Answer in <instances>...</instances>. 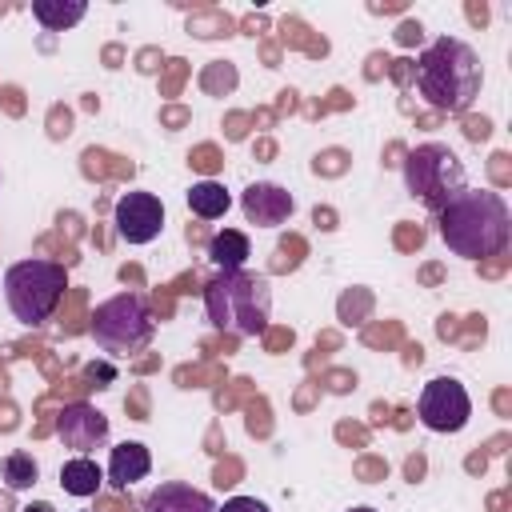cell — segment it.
<instances>
[{
    "mask_svg": "<svg viewBox=\"0 0 512 512\" xmlns=\"http://www.w3.org/2000/svg\"><path fill=\"white\" fill-rule=\"evenodd\" d=\"M100 484H104V472H100V464L92 456H76V460H68L60 468V488L68 496H96Z\"/></svg>",
    "mask_w": 512,
    "mask_h": 512,
    "instance_id": "13",
    "label": "cell"
},
{
    "mask_svg": "<svg viewBox=\"0 0 512 512\" xmlns=\"http://www.w3.org/2000/svg\"><path fill=\"white\" fill-rule=\"evenodd\" d=\"M420 472H424V460H420V456H416V460H408V476H412V480H416V476H420Z\"/></svg>",
    "mask_w": 512,
    "mask_h": 512,
    "instance_id": "26",
    "label": "cell"
},
{
    "mask_svg": "<svg viewBox=\"0 0 512 512\" xmlns=\"http://www.w3.org/2000/svg\"><path fill=\"white\" fill-rule=\"evenodd\" d=\"M416 416L432 432H460L468 424V416H472V400H468L460 380L436 376V380L424 384V392L416 400Z\"/></svg>",
    "mask_w": 512,
    "mask_h": 512,
    "instance_id": "7",
    "label": "cell"
},
{
    "mask_svg": "<svg viewBox=\"0 0 512 512\" xmlns=\"http://www.w3.org/2000/svg\"><path fill=\"white\" fill-rule=\"evenodd\" d=\"M148 468H152L148 448H144V444H136V440H124V444H116V448H112L108 480H112L116 488H128V484L144 480V476H148Z\"/></svg>",
    "mask_w": 512,
    "mask_h": 512,
    "instance_id": "12",
    "label": "cell"
},
{
    "mask_svg": "<svg viewBox=\"0 0 512 512\" xmlns=\"http://www.w3.org/2000/svg\"><path fill=\"white\" fill-rule=\"evenodd\" d=\"M352 512H376V508H352Z\"/></svg>",
    "mask_w": 512,
    "mask_h": 512,
    "instance_id": "28",
    "label": "cell"
},
{
    "mask_svg": "<svg viewBox=\"0 0 512 512\" xmlns=\"http://www.w3.org/2000/svg\"><path fill=\"white\" fill-rule=\"evenodd\" d=\"M88 380H112V368L100 364V368H88Z\"/></svg>",
    "mask_w": 512,
    "mask_h": 512,
    "instance_id": "23",
    "label": "cell"
},
{
    "mask_svg": "<svg viewBox=\"0 0 512 512\" xmlns=\"http://www.w3.org/2000/svg\"><path fill=\"white\" fill-rule=\"evenodd\" d=\"M416 88L440 112H468L480 92V56L464 40L440 36L420 56Z\"/></svg>",
    "mask_w": 512,
    "mask_h": 512,
    "instance_id": "2",
    "label": "cell"
},
{
    "mask_svg": "<svg viewBox=\"0 0 512 512\" xmlns=\"http://www.w3.org/2000/svg\"><path fill=\"white\" fill-rule=\"evenodd\" d=\"M144 512H216V504H212L208 492H200V488H192V484L168 480V484H160V488L148 492Z\"/></svg>",
    "mask_w": 512,
    "mask_h": 512,
    "instance_id": "11",
    "label": "cell"
},
{
    "mask_svg": "<svg viewBox=\"0 0 512 512\" xmlns=\"http://www.w3.org/2000/svg\"><path fill=\"white\" fill-rule=\"evenodd\" d=\"M440 236L464 260H488L508 248L512 212L492 188H460L440 208Z\"/></svg>",
    "mask_w": 512,
    "mask_h": 512,
    "instance_id": "1",
    "label": "cell"
},
{
    "mask_svg": "<svg viewBox=\"0 0 512 512\" xmlns=\"http://www.w3.org/2000/svg\"><path fill=\"white\" fill-rule=\"evenodd\" d=\"M92 324V340L108 352V356H136L140 348H148L152 332H156V320H152V308L140 292H120L104 304H96V312L88 316Z\"/></svg>",
    "mask_w": 512,
    "mask_h": 512,
    "instance_id": "5",
    "label": "cell"
},
{
    "mask_svg": "<svg viewBox=\"0 0 512 512\" xmlns=\"http://www.w3.org/2000/svg\"><path fill=\"white\" fill-rule=\"evenodd\" d=\"M208 256H212V264H216L220 272H236V268H244V260L252 256V248H248V236H244V232L224 228V232L212 236Z\"/></svg>",
    "mask_w": 512,
    "mask_h": 512,
    "instance_id": "14",
    "label": "cell"
},
{
    "mask_svg": "<svg viewBox=\"0 0 512 512\" xmlns=\"http://www.w3.org/2000/svg\"><path fill=\"white\" fill-rule=\"evenodd\" d=\"M204 88H208V92H232V88H236V68L224 64V60L212 64V68L204 72Z\"/></svg>",
    "mask_w": 512,
    "mask_h": 512,
    "instance_id": "18",
    "label": "cell"
},
{
    "mask_svg": "<svg viewBox=\"0 0 512 512\" xmlns=\"http://www.w3.org/2000/svg\"><path fill=\"white\" fill-rule=\"evenodd\" d=\"M404 180H408V192L420 196L432 212H440L464 184V164L444 148V144H424L408 156L404 164Z\"/></svg>",
    "mask_w": 512,
    "mask_h": 512,
    "instance_id": "6",
    "label": "cell"
},
{
    "mask_svg": "<svg viewBox=\"0 0 512 512\" xmlns=\"http://www.w3.org/2000/svg\"><path fill=\"white\" fill-rule=\"evenodd\" d=\"M20 512H56L48 500H36V504H28V508H20Z\"/></svg>",
    "mask_w": 512,
    "mask_h": 512,
    "instance_id": "25",
    "label": "cell"
},
{
    "mask_svg": "<svg viewBox=\"0 0 512 512\" xmlns=\"http://www.w3.org/2000/svg\"><path fill=\"white\" fill-rule=\"evenodd\" d=\"M268 344H272V348H280V344H292V332H272V336H268Z\"/></svg>",
    "mask_w": 512,
    "mask_h": 512,
    "instance_id": "24",
    "label": "cell"
},
{
    "mask_svg": "<svg viewBox=\"0 0 512 512\" xmlns=\"http://www.w3.org/2000/svg\"><path fill=\"white\" fill-rule=\"evenodd\" d=\"M56 432H60L64 448L88 456L92 448H104V440H108V416L96 412L92 404L76 400V404H64V408H60V416H56Z\"/></svg>",
    "mask_w": 512,
    "mask_h": 512,
    "instance_id": "9",
    "label": "cell"
},
{
    "mask_svg": "<svg viewBox=\"0 0 512 512\" xmlns=\"http://www.w3.org/2000/svg\"><path fill=\"white\" fill-rule=\"evenodd\" d=\"M0 480H4L8 492H24L40 480V464L32 460V452H8L0 460Z\"/></svg>",
    "mask_w": 512,
    "mask_h": 512,
    "instance_id": "17",
    "label": "cell"
},
{
    "mask_svg": "<svg viewBox=\"0 0 512 512\" xmlns=\"http://www.w3.org/2000/svg\"><path fill=\"white\" fill-rule=\"evenodd\" d=\"M68 276L56 260H20L4 272V300L20 324H44L64 300Z\"/></svg>",
    "mask_w": 512,
    "mask_h": 512,
    "instance_id": "4",
    "label": "cell"
},
{
    "mask_svg": "<svg viewBox=\"0 0 512 512\" xmlns=\"http://www.w3.org/2000/svg\"><path fill=\"white\" fill-rule=\"evenodd\" d=\"M420 36H424V28H420V24H404V28H400V40H404V44H412V40L420 44Z\"/></svg>",
    "mask_w": 512,
    "mask_h": 512,
    "instance_id": "21",
    "label": "cell"
},
{
    "mask_svg": "<svg viewBox=\"0 0 512 512\" xmlns=\"http://www.w3.org/2000/svg\"><path fill=\"white\" fill-rule=\"evenodd\" d=\"M240 208H244L248 224H256V228H276V224H284V220L292 216L296 200H292V192H288V188L260 180V184H248V188H244Z\"/></svg>",
    "mask_w": 512,
    "mask_h": 512,
    "instance_id": "10",
    "label": "cell"
},
{
    "mask_svg": "<svg viewBox=\"0 0 512 512\" xmlns=\"http://www.w3.org/2000/svg\"><path fill=\"white\" fill-rule=\"evenodd\" d=\"M464 132H468L472 140H484L492 128H488V120H468V124H464Z\"/></svg>",
    "mask_w": 512,
    "mask_h": 512,
    "instance_id": "20",
    "label": "cell"
},
{
    "mask_svg": "<svg viewBox=\"0 0 512 512\" xmlns=\"http://www.w3.org/2000/svg\"><path fill=\"white\" fill-rule=\"evenodd\" d=\"M216 512H268V504H260L256 496H232V500H224V508H216Z\"/></svg>",
    "mask_w": 512,
    "mask_h": 512,
    "instance_id": "19",
    "label": "cell"
},
{
    "mask_svg": "<svg viewBox=\"0 0 512 512\" xmlns=\"http://www.w3.org/2000/svg\"><path fill=\"white\" fill-rule=\"evenodd\" d=\"M84 12H88L84 0H36V4H32V16H36L48 32H64V28L80 24Z\"/></svg>",
    "mask_w": 512,
    "mask_h": 512,
    "instance_id": "15",
    "label": "cell"
},
{
    "mask_svg": "<svg viewBox=\"0 0 512 512\" xmlns=\"http://www.w3.org/2000/svg\"><path fill=\"white\" fill-rule=\"evenodd\" d=\"M204 308L216 328H228L236 336H260L268 328L272 288L264 276H252L244 268L220 272L204 284Z\"/></svg>",
    "mask_w": 512,
    "mask_h": 512,
    "instance_id": "3",
    "label": "cell"
},
{
    "mask_svg": "<svg viewBox=\"0 0 512 512\" xmlns=\"http://www.w3.org/2000/svg\"><path fill=\"white\" fill-rule=\"evenodd\" d=\"M228 204H232V196H228L224 184H216V180H200V184L188 188V208H192L200 220H220V216L228 212Z\"/></svg>",
    "mask_w": 512,
    "mask_h": 512,
    "instance_id": "16",
    "label": "cell"
},
{
    "mask_svg": "<svg viewBox=\"0 0 512 512\" xmlns=\"http://www.w3.org/2000/svg\"><path fill=\"white\" fill-rule=\"evenodd\" d=\"M192 164H196V168H204V172H208V168H216V164H220V160H212V148H200V156H196V160H192Z\"/></svg>",
    "mask_w": 512,
    "mask_h": 512,
    "instance_id": "22",
    "label": "cell"
},
{
    "mask_svg": "<svg viewBox=\"0 0 512 512\" xmlns=\"http://www.w3.org/2000/svg\"><path fill=\"white\" fill-rule=\"evenodd\" d=\"M164 228V204L152 192H124L116 200V232L128 244H148Z\"/></svg>",
    "mask_w": 512,
    "mask_h": 512,
    "instance_id": "8",
    "label": "cell"
},
{
    "mask_svg": "<svg viewBox=\"0 0 512 512\" xmlns=\"http://www.w3.org/2000/svg\"><path fill=\"white\" fill-rule=\"evenodd\" d=\"M0 512H16V504H12V492H0Z\"/></svg>",
    "mask_w": 512,
    "mask_h": 512,
    "instance_id": "27",
    "label": "cell"
}]
</instances>
